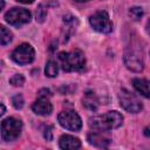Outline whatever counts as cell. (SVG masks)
Instances as JSON below:
<instances>
[{"instance_id": "5bb4252c", "label": "cell", "mask_w": 150, "mask_h": 150, "mask_svg": "<svg viewBox=\"0 0 150 150\" xmlns=\"http://www.w3.org/2000/svg\"><path fill=\"white\" fill-rule=\"evenodd\" d=\"M83 105L89 110H96L98 107V101L93 91H87L83 97Z\"/></svg>"}, {"instance_id": "d6986e66", "label": "cell", "mask_w": 150, "mask_h": 150, "mask_svg": "<svg viewBox=\"0 0 150 150\" xmlns=\"http://www.w3.org/2000/svg\"><path fill=\"white\" fill-rule=\"evenodd\" d=\"M9 82H11V84H13V86H15V87H21V86L25 83V77H23L21 74H16V75H14V76L9 80Z\"/></svg>"}, {"instance_id": "4316f807", "label": "cell", "mask_w": 150, "mask_h": 150, "mask_svg": "<svg viewBox=\"0 0 150 150\" xmlns=\"http://www.w3.org/2000/svg\"><path fill=\"white\" fill-rule=\"evenodd\" d=\"M0 1H1V8H4L5 7V1L4 0H0Z\"/></svg>"}, {"instance_id": "44dd1931", "label": "cell", "mask_w": 150, "mask_h": 150, "mask_svg": "<svg viewBox=\"0 0 150 150\" xmlns=\"http://www.w3.org/2000/svg\"><path fill=\"white\" fill-rule=\"evenodd\" d=\"M52 96V93H50V90L49 89H41L40 91H39V97H50Z\"/></svg>"}, {"instance_id": "8992f818", "label": "cell", "mask_w": 150, "mask_h": 150, "mask_svg": "<svg viewBox=\"0 0 150 150\" xmlns=\"http://www.w3.org/2000/svg\"><path fill=\"white\" fill-rule=\"evenodd\" d=\"M57 121L61 127L70 131H79L82 127V121L79 114L74 110L61 111L57 116Z\"/></svg>"}, {"instance_id": "30bf717a", "label": "cell", "mask_w": 150, "mask_h": 150, "mask_svg": "<svg viewBox=\"0 0 150 150\" xmlns=\"http://www.w3.org/2000/svg\"><path fill=\"white\" fill-rule=\"evenodd\" d=\"M49 97H39L32 105V110L40 116H48L53 111V105L48 100Z\"/></svg>"}, {"instance_id": "cb8c5ba5", "label": "cell", "mask_w": 150, "mask_h": 150, "mask_svg": "<svg viewBox=\"0 0 150 150\" xmlns=\"http://www.w3.org/2000/svg\"><path fill=\"white\" fill-rule=\"evenodd\" d=\"M144 135H145L146 137H150V125L144 129Z\"/></svg>"}, {"instance_id": "6da1fadb", "label": "cell", "mask_w": 150, "mask_h": 150, "mask_svg": "<svg viewBox=\"0 0 150 150\" xmlns=\"http://www.w3.org/2000/svg\"><path fill=\"white\" fill-rule=\"evenodd\" d=\"M123 122V116L118 111H108L89 118V127L97 131H107L118 128Z\"/></svg>"}, {"instance_id": "ba28073f", "label": "cell", "mask_w": 150, "mask_h": 150, "mask_svg": "<svg viewBox=\"0 0 150 150\" xmlns=\"http://www.w3.org/2000/svg\"><path fill=\"white\" fill-rule=\"evenodd\" d=\"M11 57L18 64H28L34 60L35 50L29 43H21L12 52Z\"/></svg>"}, {"instance_id": "ffe728a7", "label": "cell", "mask_w": 150, "mask_h": 150, "mask_svg": "<svg viewBox=\"0 0 150 150\" xmlns=\"http://www.w3.org/2000/svg\"><path fill=\"white\" fill-rule=\"evenodd\" d=\"M12 104H13V107L15 109H21L23 107V97L20 94L13 96L12 97Z\"/></svg>"}, {"instance_id": "e0dca14e", "label": "cell", "mask_w": 150, "mask_h": 150, "mask_svg": "<svg viewBox=\"0 0 150 150\" xmlns=\"http://www.w3.org/2000/svg\"><path fill=\"white\" fill-rule=\"evenodd\" d=\"M47 18V9L43 5H39L36 8V21L38 22H43L45 19Z\"/></svg>"}, {"instance_id": "8fae6325", "label": "cell", "mask_w": 150, "mask_h": 150, "mask_svg": "<svg viewBox=\"0 0 150 150\" xmlns=\"http://www.w3.org/2000/svg\"><path fill=\"white\" fill-rule=\"evenodd\" d=\"M59 145L61 149L73 150L81 146V141L77 137H74L71 135H62L59 139Z\"/></svg>"}, {"instance_id": "4fadbf2b", "label": "cell", "mask_w": 150, "mask_h": 150, "mask_svg": "<svg viewBox=\"0 0 150 150\" xmlns=\"http://www.w3.org/2000/svg\"><path fill=\"white\" fill-rule=\"evenodd\" d=\"M132 86L141 95L146 98H150V81L145 79H134Z\"/></svg>"}, {"instance_id": "9a60e30c", "label": "cell", "mask_w": 150, "mask_h": 150, "mask_svg": "<svg viewBox=\"0 0 150 150\" xmlns=\"http://www.w3.org/2000/svg\"><path fill=\"white\" fill-rule=\"evenodd\" d=\"M57 71H59V67H57V63L53 60L48 61L47 64H46V69H45V73L48 77H55L57 75Z\"/></svg>"}, {"instance_id": "d4e9b609", "label": "cell", "mask_w": 150, "mask_h": 150, "mask_svg": "<svg viewBox=\"0 0 150 150\" xmlns=\"http://www.w3.org/2000/svg\"><path fill=\"white\" fill-rule=\"evenodd\" d=\"M0 107H1V111H0V115L2 116V115L5 114V105H4V103H1V104H0Z\"/></svg>"}, {"instance_id": "484cf974", "label": "cell", "mask_w": 150, "mask_h": 150, "mask_svg": "<svg viewBox=\"0 0 150 150\" xmlns=\"http://www.w3.org/2000/svg\"><path fill=\"white\" fill-rule=\"evenodd\" d=\"M146 32H148V34L150 35V20H149L148 23H146Z\"/></svg>"}, {"instance_id": "277c9868", "label": "cell", "mask_w": 150, "mask_h": 150, "mask_svg": "<svg viewBox=\"0 0 150 150\" xmlns=\"http://www.w3.org/2000/svg\"><path fill=\"white\" fill-rule=\"evenodd\" d=\"M22 130V123L20 120H16L14 117L5 118L1 122V137L5 142H12L15 141Z\"/></svg>"}, {"instance_id": "3957f363", "label": "cell", "mask_w": 150, "mask_h": 150, "mask_svg": "<svg viewBox=\"0 0 150 150\" xmlns=\"http://www.w3.org/2000/svg\"><path fill=\"white\" fill-rule=\"evenodd\" d=\"M124 63L128 69L132 71H141L143 70V56H142V49L131 42V46H129L125 49L124 53Z\"/></svg>"}, {"instance_id": "ac0fdd59", "label": "cell", "mask_w": 150, "mask_h": 150, "mask_svg": "<svg viewBox=\"0 0 150 150\" xmlns=\"http://www.w3.org/2000/svg\"><path fill=\"white\" fill-rule=\"evenodd\" d=\"M129 15H130V18L132 20L137 21V20H139L143 16V9L141 7H132L129 11Z\"/></svg>"}, {"instance_id": "2e32d148", "label": "cell", "mask_w": 150, "mask_h": 150, "mask_svg": "<svg viewBox=\"0 0 150 150\" xmlns=\"http://www.w3.org/2000/svg\"><path fill=\"white\" fill-rule=\"evenodd\" d=\"M0 32H1V36H0V42H1V45H2V46L8 45V43L12 41V38H13L12 33H11L5 26H1V27H0Z\"/></svg>"}, {"instance_id": "7c38bea8", "label": "cell", "mask_w": 150, "mask_h": 150, "mask_svg": "<svg viewBox=\"0 0 150 150\" xmlns=\"http://www.w3.org/2000/svg\"><path fill=\"white\" fill-rule=\"evenodd\" d=\"M88 142L91 145H95L98 148H107L110 144V138L103 136L100 132H90L88 135Z\"/></svg>"}, {"instance_id": "5b68a950", "label": "cell", "mask_w": 150, "mask_h": 150, "mask_svg": "<svg viewBox=\"0 0 150 150\" xmlns=\"http://www.w3.org/2000/svg\"><path fill=\"white\" fill-rule=\"evenodd\" d=\"M90 26L98 33L108 34L112 30V22L105 11H98L89 18Z\"/></svg>"}, {"instance_id": "9c48e42d", "label": "cell", "mask_w": 150, "mask_h": 150, "mask_svg": "<svg viewBox=\"0 0 150 150\" xmlns=\"http://www.w3.org/2000/svg\"><path fill=\"white\" fill-rule=\"evenodd\" d=\"M5 20L14 27H21L30 21V13L25 8L14 7L5 14Z\"/></svg>"}, {"instance_id": "7a4b0ae2", "label": "cell", "mask_w": 150, "mask_h": 150, "mask_svg": "<svg viewBox=\"0 0 150 150\" xmlns=\"http://www.w3.org/2000/svg\"><path fill=\"white\" fill-rule=\"evenodd\" d=\"M59 60L63 71H80L86 64L84 54L80 49H75L69 53L62 52L59 54Z\"/></svg>"}, {"instance_id": "603a6c76", "label": "cell", "mask_w": 150, "mask_h": 150, "mask_svg": "<svg viewBox=\"0 0 150 150\" xmlns=\"http://www.w3.org/2000/svg\"><path fill=\"white\" fill-rule=\"evenodd\" d=\"M15 1H18V2H20V4H25V5H28V4H32L34 0H15Z\"/></svg>"}, {"instance_id": "7402d4cb", "label": "cell", "mask_w": 150, "mask_h": 150, "mask_svg": "<svg viewBox=\"0 0 150 150\" xmlns=\"http://www.w3.org/2000/svg\"><path fill=\"white\" fill-rule=\"evenodd\" d=\"M45 138L47 141H52L53 138V132H52V127H47L45 130Z\"/></svg>"}, {"instance_id": "52a82bcc", "label": "cell", "mask_w": 150, "mask_h": 150, "mask_svg": "<svg viewBox=\"0 0 150 150\" xmlns=\"http://www.w3.org/2000/svg\"><path fill=\"white\" fill-rule=\"evenodd\" d=\"M118 98H120L121 107L124 110H127L128 112L136 114V112H139L142 110V102L131 91H129L127 89H122L120 95H118Z\"/></svg>"}, {"instance_id": "83f0119b", "label": "cell", "mask_w": 150, "mask_h": 150, "mask_svg": "<svg viewBox=\"0 0 150 150\" xmlns=\"http://www.w3.org/2000/svg\"><path fill=\"white\" fill-rule=\"evenodd\" d=\"M75 1H77V2H84V1H89V0H75Z\"/></svg>"}]
</instances>
